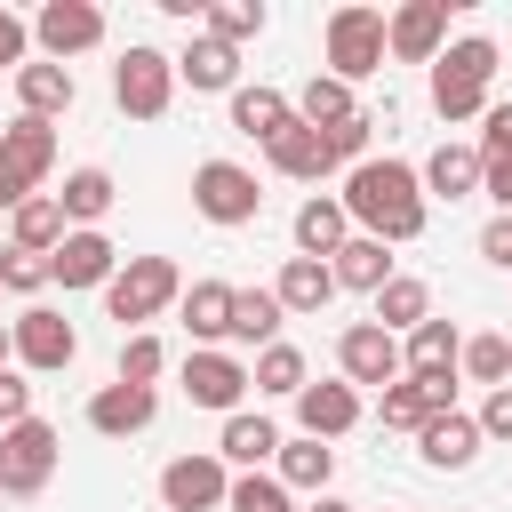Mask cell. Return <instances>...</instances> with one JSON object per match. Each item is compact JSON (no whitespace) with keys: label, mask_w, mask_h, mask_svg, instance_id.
<instances>
[{"label":"cell","mask_w":512,"mask_h":512,"mask_svg":"<svg viewBox=\"0 0 512 512\" xmlns=\"http://www.w3.org/2000/svg\"><path fill=\"white\" fill-rule=\"evenodd\" d=\"M176 312H184V328H192V352L224 344V328H232V280H192V288L176 296Z\"/></svg>","instance_id":"26"},{"label":"cell","mask_w":512,"mask_h":512,"mask_svg":"<svg viewBox=\"0 0 512 512\" xmlns=\"http://www.w3.org/2000/svg\"><path fill=\"white\" fill-rule=\"evenodd\" d=\"M112 104H120L128 120H160V112L176 104V56L152 48V40H128L120 64H112Z\"/></svg>","instance_id":"4"},{"label":"cell","mask_w":512,"mask_h":512,"mask_svg":"<svg viewBox=\"0 0 512 512\" xmlns=\"http://www.w3.org/2000/svg\"><path fill=\"white\" fill-rule=\"evenodd\" d=\"M368 304H376V312H368V320H376V328H384V336H408V328H416V320H432V288H424V280H416V272H392V280H384V288H376V296H368Z\"/></svg>","instance_id":"29"},{"label":"cell","mask_w":512,"mask_h":512,"mask_svg":"<svg viewBox=\"0 0 512 512\" xmlns=\"http://www.w3.org/2000/svg\"><path fill=\"white\" fill-rule=\"evenodd\" d=\"M8 232H16L8 248H24V256H56V240H64L72 224H64V208H56V192H32V200H24L16 216H8Z\"/></svg>","instance_id":"32"},{"label":"cell","mask_w":512,"mask_h":512,"mask_svg":"<svg viewBox=\"0 0 512 512\" xmlns=\"http://www.w3.org/2000/svg\"><path fill=\"white\" fill-rule=\"evenodd\" d=\"M272 296H280V312L312 320V312H328V304H336V272H328L320 256H288V264H280V280H272Z\"/></svg>","instance_id":"23"},{"label":"cell","mask_w":512,"mask_h":512,"mask_svg":"<svg viewBox=\"0 0 512 512\" xmlns=\"http://www.w3.org/2000/svg\"><path fill=\"white\" fill-rule=\"evenodd\" d=\"M200 32L224 40V48H240V40L264 32V0H208V8H200Z\"/></svg>","instance_id":"38"},{"label":"cell","mask_w":512,"mask_h":512,"mask_svg":"<svg viewBox=\"0 0 512 512\" xmlns=\"http://www.w3.org/2000/svg\"><path fill=\"white\" fill-rule=\"evenodd\" d=\"M456 352H464V328H456V320H440V312H432V320H416V328L400 336V368H408V376L456 368Z\"/></svg>","instance_id":"30"},{"label":"cell","mask_w":512,"mask_h":512,"mask_svg":"<svg viewBox=\"0 0 512 512\" xmlns=\"http://www.w3.org/2000/svg\"><path fill=\"white\" fill-rule=\"evenodd\" d=\"M328 272H336V288H360V296H376V288L392 280V248H384V240H368V232H352V240L328 256Z\"/></svg>","instance_id":"31"},{"label":"cell","mask_w":512,"mask_h":512,"mask_svg":"<svg viewBox=\"0 0 512 512\" xmlns=\"http://www.w3.org/2000/svg\"><path fill=\"white\" fill-rule=\"evenodd\" d=\"M456 376H472V384H512V336H464V352H456Z\"/></svg>","instance_id":"37"},{"label":"cell","mask_w":512,"mask_h":512,"mask_svg":"<svg viewBox=\"0 0 512 512\" xmlns=\"http://www.w3.org/2000/svg\"><path fill=\"white\" fill-rule=\"evenodd\" d=\"M176 296H184L176 256H120V272L104 280V304H112V320H120L128 336H136V328H152Z\"/></svg>","instance_id":"3"},{"label":"cell","mask_w":512,"mask_h":512,"mask_svg":"<svg viewBox=\"0 0 512 512\" xmlns=\"http://www.w3.org/2000/svg\"><path fill=\"white\" fill-rule=\"evenodd\" d=\"M0 368H16V344H8V328H0Z\"/></svg>","instance_id":"51"},{"label":"cell","mask_w":512,"mask_h":512,"mask_svg":"<svg viewBox=\"0 0 512 512\" xmlns=\"http://www.w3.org/2000/svg\"><path fill=\"white\" fill-rule=\"evenodd\" d=\"M416 184H424V200H472V192H480V152H472V144H440V152L416 168Z\"/></svg>","instance_id":"28"},{"label":"cell","mask_w":512,"mask_h":512,"mask_svg":"<svg viewBox=\"0 0 512 512\" xmlns=\"http://www.w3.org/2000/svg\"><path fill=\"white\" fill-rule=\"evenodd\" d=\"M176 384H184V400H192V408L240 416V400H248V360H240V352H224V344H208V352H184Z\"/></svg>","instance_id":"9"},{"label":"cell","mask_w":512,"mask_h":512,"mask_svg":"<svg viewBox=\"0 0 512 512\" xmlns=\"http://www.w3.org/2000/svg\"><path fill=\"white\" fill-rule=\"evenodd\" d=\"M304 512H352V504H344V496H312Z\"/></svg>","instance_id":"50"},{"label":"cell","mask_w":512,"mask_h":512,"mask_svg":"<svg viewBox=\"0 0 512 512\" xmlns=\"http://www.w3.org/2000/svg\"><path fill=\"white\" fill-rule=\"evenodd\" d=\"M216 456H224V472H232V464H240V472H264V464L280 456V424H272L264 408H240V416H224Z\"/></svg>","instance_id":"19"},{"label":"cell","mask_w":512,"mask_h":512,"mask_svg":"<svg viewBox=\"0 0 512 512\" xmlns=\"http://www.w3.org/2000/svg\"><path fill=\"white\" fill-rule=\"evenodd\" d=\"M176 80H184L192 96H232V88H240V48H224V40L192 32V40H184V56H176Z\"/></svg>","instance_id":"16"},{"label":"cell","mask_w":512,"mask_h":512,"mask_svg":"<svg viewBox=\"0 0 512 512\" xmlns=\"http://www.w3.org/2000/svg\"><path fill=\"white\" fill-rule=\"evenodd\" d=\"M296 120V104L280 96V88H232V128L240 136H256V144H272L280 128Z\"/></svg>","instance_id":"33"},{"label":"cell","mask_w":512,"mask_h":512,"mask_svg":"<svg viewBox=\"0 0 512 512\" xmlns=\"http://www.w3.org/2000/svg\"><path fill=\"white\" fill-rule=\"evenodd\" d=\"M472 152H480V168H504V160H512V96L480 112V144H472Z\"/></svg>","instance_id":"43"},{"label":"cell","mask_w":512,"mask_h":512,"mask_svg":"<svg viewBox=\"0 0 512 512\" xmlns=\"http://www.w3.org/2000/svg\"><path fill=\"white\" fill-rule=\"evenodd\" d=\"M24 48H32V24H24L16 8H0V72H8V80L24 72Z\"/></svg>","instance_id":"45"},{"label":"cell","mask_w":512,"mask_h":512,"mask_svg":"<svg viewBox=\"0 0 512 512\" xmlns=\"http://www.w3.org/2000/svg\"><path fill=\"white\" fill-rule=\"evenodd\" d=\"M352 424H360V392H352L344 376H320V384L296 392V432H304V440H344Z\"/></svg>","instance_id":"14"},{"label":"cell","mask_w":512,"mask_h":512,"mask_svg":"<svg viewBox=\"0 0 512 512\" xmlns=\"http://www.w3.org/2000/svg\"><path fill=\"white\" fill-rule=\"evenodd\" d=\"M368 136H376V112H352V120H344V128H328L320 144H328V160H336V168H360V160H368Z\"/></svg>","instance_id":"42"},{"label":"cell","mask_w":512,"mask_h":512,"mask_svg":"<svg viewBox=\"0 0 512 512\" xmlns=\"http://www.w3.org/2000/svg\"><path fill=\"white\" fill-rule=\"evenodd\" d=\"M496 40L488 32H464V40H448L440 56H432V112L448 120V128H464V120H480L488 112V88H496Z\"/></svg>","instance_id":"2"},{"label":"cell","mask_w":512,"mask_h":512,"mask_svg":"<svg viewBox=\"0 0 512 512\" xmlns=\"http://www.w3.org/2000/svg\"><path fill=\"white\" fill-rule=\"evenodd\" d=\"M376 416H384V432H424V416H432V408H424V400H416V384L400 376V384H384V392H376Z\"/></svg>","instance_id":"41"},{"label":"cell","mask_w":512,"mask_h":512,"mask_svg":"<svg viewBox=\"0 0 512 512\" xmlns=\"http://www.w3.org/2000/svg\"><path fill=\"white\" fill-rule=\"evenodd\" d=\"M288 232H296V256H320V264H328V256L352 240V216H344V200H336V192H312V200L296 208V224H288Z\"/></svg>","instance_id":"22"},{"label":"cell","mask_w":512,"mask_h":512,"mask_svg":"<svg viewBox=\"0 0 512 512\" xmlns=\"http://www.w3.org/2000/svg\"><path fill=\"white\" fill-rule=\"evenodd\" d=\"M280 296L272 288H232V328H224V344H240V352H264V344H280Z\"/></svg>","instance_id":"27"},{"label":"cell","mask_w":512,"mask_h":512,"mask_svg":"<svg viewBox=\"0 0 512 512\" xmlns=\"http://www.w3.org/2000/svg\"><path fill=\"white\" fill-rule=\"evenodd\" d=\"M24 416H32V384H24V368H0V432Z\"/></svg>","instance_id":"46"},{"label":"cell","mask_w":512,"mask_h":512,"mask_svg":"<svg viewBox=\"0 0 512 512\" xmlns=\"http://www.w3.org/2000/svg\"><path fill=\"white\" fill-rule=\"evenodd\" d=\"M480 256H488L496 272H512V216H488V224H480Z\"/></svg>","instance_id":"48"},{"label":"cell","mask_w":512,"mask_h":512,"mask_svg":"<svg viewBox=\"0 0 512 512\" xmlns=\"http://www.w3.org/2000/svg\"><path fill=\"white\" fill-rule=\"evenodd\" d=\"M112 272H120V248H112L104 232H64L56 256H48V280H56V288H104Z\"/></svg>","instance_id":"15"},{"label":"cell","mask_w":512,"mask_h":512,"mask_svg":"<svg viewBox=\"0 0 512 512\" xmlns=\"http://www.w3.org/2000/svg\"><path fill=\"white\" fill-rule=\"evenodd\" d=\"M344 216H352V232H368V240H384V248H408L416 232H424V216H432V200H424V184H416V168L408 160H360V168H344Z\"/></svg>","instance_id":"1"},{"label":"cell","mask_w":512,"mask_h":512,"mask_svg":"<svg viewBox=\"0 0 512 512\" xmlns=\"http://www.w3.org/2000/svg\"><path fill=\"white\" fill-rule=\"evenodd\" d=\"M24 200H32V184H24V176H16V168H8V160H0V208H8V216H16V208H24Z\"/></svg>","instance_id":"49"},{"label":"cell","mask_w":512,"mask_h":512,"mask_svg":"<svg viewBox=\"0 0 512 512\" xmlns=\"http://www.w3.org/2000/svg\"><path fill=\"white\" fill-rule=\"evenodd\" d=\"M72 96H80L72 64H32V56H24V72H16V112H24V120H48V128H56V120L72 112Z\"/></svg>","instance_id":"17"},{"label":"cell","mask_w":512,"mask_h":512,"mask_svg":"<svg viewBox=\"0 0 512 512\" xmlns=\"http://www.w3.org/2000/svg\"><path fill=\"white\" fill-rule=\"evenodd\" d=\"M352 112H360V104H352V88H344V80H328V72H312V80H304V96H296V120H304V128H320V136H328V128H344Z\"/></svg>","instance_id":"36"},{"label":"cell","mask_w":512,"mask_h":512,"mask_svg":"<svg viewBox=\"0 0 512 512\" xmlns=\"http://www.w3.org/2000/svg\"><path fill=\"white\" fill-rule=\"evenodd\" d=\"M56 456H64V440H56L48 416L8 424V432H0V496H40V488L56 480Z\"/></svg>","instance_id":"6"},{"label":"cell","mask_w":512,"mask_h":512,"mask_svg":"<svg viewBox=\"0 0 512 512\" xmlns=\"http://www.w3.org/2000/svg\"><path fill=\"white\" fill-rule=\"evenodd\" d=\"M384 72V8H368V0H344L336 16H328V80H376Z\"/></svg>","instance_id":"5"},{"label":"cell","mask_w":512,"mask_h":512,"mask_svg":"<svg viewBox=\"0 0 512 512\" xmlns=\"http://www.w3.org/2000/svg\"><path fill=\"white\" fill-rule=\"evenodd\" d=\"M312 376H304V352L296 344H264L256 360H248V392H272V400H296Z\"/></svg>","instance_id":"35"},{"label":"cell","mask_w":512,"mask_h":512,"mask_svg":"<svg viewBox=\"0 0 512 512\" xmlns=\"http://www.w3.org/2000/svg\"><path fill=\"white\" fill-rule=\"evenodd\" d=\"M56 208H64L72 232H96V216L112 208V176H104V168H72L64 192H56Z\"/></svg>","instance_id":"34"},{"label":"cell","mask_w":512,"mask_h":512,"mask_svg":"<svg viewBox=\"0 0 512 512\" xmlns=\"http://www.w3.org/2000/svg\"><path fill=\"white\" fill-rule=\"evenodd\" d=\"M336 376H344L352 392H360V384H376V392L400 384V376H408V368H400V336H384L376 320H352V328L336 336Z\"/></svg>","instance_id":"11"},{"label":"cell","mask_w":512,"mask_h":512,"mask_svg":"<svg viewBox=\"0 0 512 512\" xmlns=\"http://www.w3.org/2000/svg\"><path fill=\"white\" fill-rule=\"evenodd\" d=\"M32 40H40V64H72L104 40V8L96 0H48L32 16Z\"/></svg>","instance_id":"10"},{"label":"cell","mask_w":512,"mask_h":512,"mask_svg":"<svg viewBox=\"0 0 512 512\" xmlns=\"http://www.w3.org/2000/svg\"><path fill=\"white\" fill-rule=\"evenodd\" d=\"M0 288H8V296H40V288H48V256L0 248Z\"/></svg>","instance_id":"44"},{"label":"cell","mask_w":512,"mask_h":512,"mask_svg":"<svg viewBox=\"0 0 512 512\" xmlns=\"http://www.w3.org/2000/svg\"><path fill=\"white\" fill-rule=\"evenodd\" d=\"M448 48V0H400L384 16V56L392 64H432Z\"/></svg>","instance_id":"12"},{"label":"cell","mask_w":512,"mask_h":512,"mask_svg":"<svg viewBox=\"0 0 512 512\" xmlns=\"http://www.w3.org/2000/svg\"><path fill=\"white\" fill-rule=\"evenodd\" d=\"M8 344H16V368H24V376H56V368L80 360V328H72L64 312H48V304H24V312L8 320Z\"/></svg>","instance_id":"8"},{"label":"cell","mask_w":512,"mask_h":512,"mask_svg":"<svg viewBox=\"0 0 512 512\" xmlns=\"http://www.w3.org/2000/svg\"><path fill=\"white\" fill-rule=\"evenodd\" d=\"M160 368H168V352H160V336H152V328L120 336V376H112V384H144V392H152V384H160Z\"/></svg>","instance_id":"40"},{"label":"cell","mask_w":512,"mask_h":512,"mask_svg":"<svg viewBox=\"0 0 512 512\" xmlns=\"http://www.w3.org/2000/svg\"><path fill=\"white\" fill-rule=\"evenodd\" d=\"M264 160H272V176H296V184H320L336 160H328V144H320V128H304V120H288L272 144H264Z\"/></svg>","instance_id":"25"},{"label":"cell","mask_w":512,"mask_h":512,"mask_svg":"<svg viewBox=\"0 0 512 512\" xmlns=\"http://www.w3.org/2000/svg\"><path fill=\"white\" fill-rule=\"evenodd\" d=\"M0 160H8V168H16V176H24L32 192H40V184H48V168H56V128H48V120H24V112H16V120L0 128Z\"/></svg>","instance_id":"24"},{"label":"cell","mask_w":512,"mask_h":512,"mask_svg":"<svg viewBox=\"0 0 512 512\" xmlns=\"http://www.w3.org/2000/svg\"><path fill=\"white\" fill-rule=\"evenodd\" d=\"M272 480L288 488V496H328V480H336V448L328 440H280V456H272Z\"/></svg>","instance_id":"21"},{"label":"cell","mask_w":512,"mask_h":512,"mask_svg":"<svg viewBox=\"0 0 512 512\" xmlns=\"http://www.w3.org/2000/svg\"><path fill=\"white\" fill-rule=\"evenodd\" d=\"M152 416H160V392H144V384H104L88 400V424L104 440H136V432H152Z\"/></svg>","instance_id":"18"},{"label":"cell","mask_w":512,"mask_h":512,"mask_svg":"<svg viewBox=\"0 0 512 512\" xmlns=\"http://www.w3.org/2000/svg\"><path fill=\"white\" fill-rule=\"evenodd\" d=\"M472 424H480V440H512V384H496V392L480 400Z\"/></svg>","instance_id":"47"},{"label":"cell","mask_w":512,"mask_h":512,"mask_svg":"<svg viewBox=\"0 0 512 512\" xmlns=\"http://www.w3.org/2000/svg\"><path fill=\"white\" fill-rule=\"evenodd\" d=\"M224 512H296V496H288L272 472H232V488H224Z\"/></svg>","instance_id":"39"},{"label":"cell","mask_w":512,"mask_h":512,"mask_svg":"<svg viewBox=\"0 0 512 512\" xmlns=\"http://www.w3.org/2000/svg\"><path fill=\"white\" fill-rule=\"evenodd\" d=\"M192 208L232 232V224H256L264 184H256V168H240V160H200V168H192Z\"/></svg>","instance_id":"7"},{"label":"cell","mask_w":512,"mask_h":512,"mask_svg":"<svg viewBox=\"0 0 512 512\" xmlns=\"http://www.w3.org/2000/svg\"><path fill=\"white\" fill-rule=\"evenodd\" d=\"M224 488H232V472H224V456L208 448H192V456H176V464H160V504L168 512H224Z\"/></svg>","instance_id":"13"},{"label":"cell","mask_w":512,"mask_h":512,"mask_svg":"<svg viewBox=\"0 0 512 512\" xmlns=\"http://www.w3.org/2000/svg\"><path fill=\"white\" fill-rule=\"evenodd\" d=\"M416 456H424L432 472H464V464L480 456V424H472L464 408H448V416H424V432H416Z\"/></svg>","instance_id":"20"}]
</instances>
